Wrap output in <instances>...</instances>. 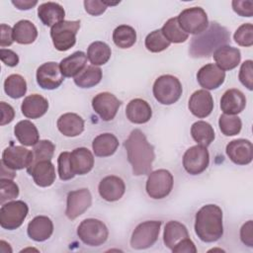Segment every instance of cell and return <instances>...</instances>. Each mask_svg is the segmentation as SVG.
<instances>
[{
	"mask_svg": "<svg viewBox=\"0 0 253 253\" xmlns=\"http://www.w3.org/2000/svg\"><path fill=\"white\" fill-rule=\"evenodd\" d=\"M127 160L132 168L134 176L147 175L151 172L155 159L154 147L150 144L145 134L138 128L133 129L125 141Z\"/></svg>",
	"mask_w": 253,
	"mask_h": 253,
	"instance_id": "1",
	"label": "cell"
},
{
	"mask_svg": "<svg viewBox=\"0 0 253 253\" xmlns=\"http://www.w3.org/2000/svg\"><path fill=\"white\" fill-rule=\"evenodd\" d=\"M195 232L204 242L217 241L223 234L222 211L216 205L202 207L195 216Z\"/></svg>",
	"mask_w": 253,
	"mask_h": 253,
	"instance_id": "2",
	"label": "cell"
},
{
	"mask_svg": "<svg viewBox=\"0 0 253 253\" xmlns=\"http://www.w3.org/2000/svg\"><path fill=\"white\" fill-rule=\"evenodd\" d=\"M228 41L227 29L216 22H211L205 32L192 38L189 52L193 57H208Z\"/></svg>",
	"mask_w": 253,
	"mask_h": 253,
	"instance_id": "3",
	"label": "cell"
},
{
	"mask_svg": "<svg viewBox=\"0 0 253 253\" xmlns=\"http://www.w3.org/2000/svg\"><path fill=\"white\" fill-rule=\"evenodd\" d=\"M153 96L162 105H172L176 103L183 92L182 84L173 75L165 74L159 76L153 84Z\"/></svg>",
	"mask_w": 253,
	"mask_h": 253,
	"instance_id": "4",
	"label": "cell"
},
{
	"mask_svg": "<svg viewBox=\"0 0 253 253\" xmlns=\"http://www.w3.org/2000/svg\"><path fill=\"white\" fill-rule=\"evenodd\" d=\"M79 239L88 246H100L106 242L109 230L106 224L96 218H86L77 227Z\"/></svg>",
	"mask_w": 253,
	"mask_h": 253,
	"instance_id": "5",
	"label": "cell"
},
{
	"mask_svg": "<svg viewBox=\"0 0 253 253\" xmlns=\"http://www.w3.org/2000/svg\"><path fill=\"white\" fill-rule=\"evenodd\" d=\"M80 28V21H62L50 29V37L54 47L59 51H66L76 42V34Z\"/></svg>",
	"mask_w": 253,
	"mask_h": 253,
	"instance_id": "6",
	"label": "cell"
},
{
	"mask_svg": "<svg viewBox=\"0 0 253 253\" xmlns=\"http://www.w3.org/2000/svg\"><path fill=\"white\" fill-rule=\"evenodd\" d=\"M174 185L173 175L166 169H158L149 173L145 190L147 195L155 200L166 198L172 191Z\"/></svg>",
	"mask_w": 253,
	"mask_h": 253,
	"instance_id": "7",
	"label": "cell"
},
{
	"mask_svg": "<svg viewBox=\"0 0 253 253\" xmlns=\"http://www.w3.org/2000/svg\"><path fill=\"white\" fill-rule=\"evenodd\" d=\"M161 224L160 220H146L139 223L130 237L131 248L142 250L154 245L158 239Z\"/></svg>",
	"mask_w": 253,
	"mask_h": 253,
	"instance_id": "8",
	"label": "cell"
},
{
	"mask_svg": "<svg viewBox=\"0 0 253 253\" xmlns=\"http://www.w3.org/2000/svg\"><path fill=\"white\" fill-rule=\"evenodd\" d=\"M29 212L28 205L23 201H12L1 205L0 225L7 230L20 227Z\"/></svg>",
	"mask_w": 253,
	"mask_h": 253,
	"instance_id": "9",
	"label": "cell"
},
{
	"mask_svg": "<svg viewBox=\"0 0 253 253\" xmlns=\"http://www.w3.org/2000/svg\"><path fill=\"white\" fill-rule=\"evenodd\" d=\"M181 29L192 35H200L209 27L207 13L201 7H192L183 10L177 17Z\"/></svg>",
	"mask_w": 253,
	"mask_h": 253,
	"instance_id": "10",
	"label": "cell"
},
{
	"mask_svg": "<svg viewBox=\"0 0 253 253\" xmlns=\"http://www.w3.org/2000/svg\"><path fill=\"white\" fill-rule=\"evenodd\" d=\"M210 154L207 147L194 145L188 148L183 155L184 169L191 175L203 173L209 166Z\"/></svg>",
	"mask_w": 253,
	"mask_h": 253,
	"instance_id": "11",
	"label": "cell"
},
{
	"mask_svg": "<svg viewBox=\"0 0 253 253\" xmlns=\"http://www.w3.org/2000/svg\"><path fill=\"white\" fill-rule=\"evenodd\" d=\"M1 162L12 170L28 169L34 162L33 151L23 147L11 144L6 147L2 153Z\"/></svg>",
	"mask_w": 253,
	"mask_h": 253,
	"instance_id": "12",
	"label": "cell"
},
{
	"mask_svg": "<svg viewBox=\"0 0 253 253\" xmlns=\"http://www.w3.org/2000/svg\"><path fill=\"white\" fill-rule=\"evenodd\" d=\"M92 205V196L88 189L82 188L67 194L65 215L73 220L83 214Z\"/></svg>",
	"mask_w": 253,
	"mask_h": 253,
	"instance_id": "13",
	"label": "cell"
},
{
	"mask_svg": "<svg viewBox=\"0 0 253 253\" xmlns=\"http://www.w3.org/2000/svg\"><path fill=\"white\" fill-rule=\"evenodd\" d=\"M122 102L112 93L102 92L92 99V108L105 122L112 121L121 107Z\"/></svg>",
	"mask_w": 253,
	"mask_h": 253,
	"instance_id": "14",
	"label": "cell"
},
{
	"mask_svg": "<svg viewBox=\"0 0 253 253\" xmlns=\"http://www.w3.org/2000/svg\"><path fill=\"white\" fill-rule=\"evenodd\" d=\"M37 83L45 90H53L58 88L64 80L59 64L54 61H48L42 64L37 69Z\"/></svg>",
	"mask_w": 253,
	"mask_h": 253,
	"instance_id": "15",
	"label": "cell"
},
{
	"mask_svg": "<svg viewBox=\"0 0 253 253\" xmlns=\"http://www.w3.org/2000/svg\"><path fill=\"white\" fill-rule=\"evenodd\" d=\"M225 151L228 158L237 165H247L253 158V146L248 139L238 138L229 141Z\"/></svg>",
	"mask_w": 253,
	"mask_h": 253,
	"instance_id": "16",
	"label": "cell"
},
{
	"mask_svg": "<svg viewBox=\"0 0 253 253\" xmlns=\"http://www.w3.org/2000/svg\"><path fill=\"white\" fill-rule=\"evenodd\" d=\"M225 79V72L213 63L202 66L197 73V80L205 90H214L222 85Z\"/></svg>",
	"mask_w": 253,
	"mask_h": 253,
	"instance_id": "17",
	"label": "cell"
},
{
	"mask_svg": "<svg viewBox=\"0 0 253 253\" xmlns=\"http://www.w3.org/2000/svg\"><path fill=\"white\" fill-rule=\"evenodd\" d=\"M188 108L197 118L203 119L211 115L213 110V99L211 93L205 89L195 91L190 99Z\"/></svg>",
	"mask_w": 253,
	"mask_h": 253,
	"instance_id": "18",
	"label": "cell"
},
{
	"mask_svg": "<svg viewBox=\"0 0 253 253\" xmlns=\"http://www.w3.org/2000/svg\"><path fill=\"white\" fill-rule=\"evenodd\" d=\"M27 171L33 177L36 185L43 188L51 186L56 178L55 168L50 160H42L34 163Z\"/></svg>",
	"mask_w": 253,
	"mask_h": 253,
	"instance_id": "19",
	"label": "cell"
},
{
	"mask_svg": "<svg viewBox=\"0 0 253 253\" xmlns=\"http://www.w3.org/2000/svg\"><path fill=\"white\" fill-rule=\"evenodd\" d=\"M98 191L105 201L116 202L124 196L126 185L122 178L115 175H109L100 181Z\"/></svg>",
	"mask_w": 253,
	"mask_h": 253,
	"instance_id": "20",
	"label": "cell"
},
{
	"mask_svg": "<svg viewBox=\"0 0 253 253\" xmlns=\"http://www.w3.org/2000/svg\"><path fill=\"white\" fill-rule=\"evenodd\" d=\"M215 65L223 71L232 70L240 63L241 53L236 47L224 44L219 46L212 53Z\"/></svg>",
	"mask_w": 253,
	"mask_h": 253,
	"instance_id": "21",
	"label": "cell"
},
{
	"mask_svg": "<svg viewBox=\"0 0 253 253\" xmlns=\"http://www.w3.org/2000/svg\"><path fill=\"white\" fill-rule=\"evenodd\" d=\"M53 232V223L51 219L45 215H38L34 217L28 224L27 233L29 237L37 242L47 240Z\"/></svg>",
	"mask_w": 253,
	"mask_h": 253,
	"instance_id": "22",
	"label": "cell"
},
{
	"mask_svg": "<svg viewBox=\"0 0 253 253\" xmlns=\"http://www.w3.org/2000/svg\"><path fill=\"white\" fill-rule=\"evenodd\" d=\"M70 166L75 175H85L94 166V156L86 147H78L70 152Z\"/></svg>",
	"mask_w": 253,
	"mask_h": 253,
	"instance_id": "23",
	"label": "cell"
},
{
	"mask_svg": "<svg viewBox=\"0 0 253 253\" xmlns=\"http://www.w3.org/2000/svg\"><path fill=\"white\" fill-rule=\"evenodd\" d=\"M246 106L245 95L238 89L226 90L220 99V109L226 115L235 116L241 113Z\"/></svg>",
	"mask_w": 253,
	"mask_h": 253,
	"instance_id": "24",
	"label": "cell"
},
{
	"mask_svg": "<svg viewBox=\"0 0 253 253\" xmlns=\"http://www.w3.org/2000/svg\"><path fill=\"white\" fill-rule=\"evenodd\" d=\"M126 116L129 122L141 125L147 123L152 117L150 105L142 99L136 98L128 102L126 108Z\"/></svg>",
	"mask_w": 253,
	"mask_h": 253,
	"instance_id": "25",
	"label": "cell"
},
{
	"mask_svg": "<svg viewBox=\"0 0 253 253\" xmlns=\"http://www.w3.org/2000/svg\"><path fill=\"white\" fill-rule=\"evenodd\" d=\"M47 100L39 94L27 96L21 105L22 114L28 119H39L47 112Z\"/></svg>",
	"mask_w": 253,
	"mask_h": 253,
	"instance_id": "26",
	"label": "cell"
},
{
	"mask_svg": "<svg viewBox=\"0 0 253 253\" xmlns=\"http://www.w3.org/2000/svg\"><path fill=\"white\" fill-rule=\"evenodd\" d=\"M56 126L63 135L74 137L83 132L84 120L75 113H65L58 118Z\"/></svg>",
	"mask_w": 253,
	"mask_h": 253,
	"instance_id": "27",
	"label": "cell"
},
{
	"mask_svg": "<svg viewBox=\"0 0 253 253\" xmlns=\"http://www.w3.org/2000/svg\"><path fill=\"white\" fill-rule=\"evenodd\" d=\"M65 11L63 7L55 2H45L39 6L38 17L44 26L53 27L64 21Z\"/></svg>",
	"mask_w": 253,
	"mask_h": 253,
	"instance_id": "28",
	"label": "cell"
},
{
	"mask_svg": "<svg viewBox=\"0 0 253 253\" xmlns=\"http://www.w3.org/2000/svg\"><path fill=\"white\" fill-rule=\"evenodd\" d=\"M87 59V54L83 51H75L63 58L59 63L62 75L64 77H76L86 68Z\"/></svg>",
	"mask_w": 253,
	"mask_h": 253,
	"instance_id": "29",
	"label": "cell"
},
{
	"mask_svg": "<svg viewBox=\"0 0 253 253\" xmlns=\"http://www.w3.org/2000/svg\"><path fill=\"white\" fill-rule=\"evenodd\" d=\"M189 237L187 227L177 221L170 220L165 224L163 232V242L167 248L172 250L179 242Z\"/></svg>",
	"mask_w": 253,
	"mask_h": 253,
	"instance_id": "30",
	"label": "cell"
},
{
	"mask_svg": "<svg viewBox=\"0 0 253 253\" xmlns=\"http://www.w3.org/2000/svg\"><path fill=\"white\" fill-rule=\"evenodd\" d=\"M119 147V140L113 133L104 132L97 135L92 142L93 152L98 157L113 155Z\"/></svg>",
	"mask_w": 253,
	"mask_h": 253,
	"instance_id": "31",
	"label": "cell"
},
{
	"mask_svg": "<svg viewBox=\"0 0 253 253\" xmlns=\"http://www.w3.org/2000/svg\"><path fill=\"white\" fill-rule=\"evenodd\" d=\"M14 133L18 141L25 146H34L40 140L37 126L29 120H23L16 124Z\"/></svg>",
	"mask_w": 253,
	"mask_h": 253,
	"instance_id": "32",
	"label": "cell"
},
{
	"mask_svg": "<svg viewBox=\"0 0 253 253\" xmlns=\"http://www.w3.org/2000/svg\"><path fill=\"white\" fill-rule=\"evenodd\" d=\"M38 30L29 20H21L13 27V39L20 44H30L36 41Z\"/></svg>",
	"mask_w": 253,
	"mask_h": 253,
	"instance_id": "33",
	"label": "cell"
},
{
	"mask_svg": "<svg viewBox=\"0 0 253 253\" xmlns=\"http://www.w3.org/2000/svg\"><path fill=\"white\" fill-rule=\"evenodd\" d=\"M112 55L111 47L104 42H93L87 49V58L92 65L99 66L107 63Z\"/></svg>",
	"mask_w": 253,
	"mask_h": 253,
	"instance_id": "34",
	"label": "cell"
},
{
	"mask_svg": "<svg viewBox=\"0 0 253 253\" xmlns=\"http://www.w3.org/2000/svg\"><path fill=\"white\" fill-rule=\"evenodd\" d=\"M191 135L199 145L208 147L214 139V130L211 124L198 121L191 126Z\"/></svg>",
	"mask_w": 253,
	"mask_h": 253,
	"instance_id": "35",
	"label": "cell"
},
{
	"mask_svg": "<svg viewBox=\"0 0 253 253\" xmlns=\"http://www.w3.org/2000/svg\"><path fill=\"white\" fill-rule=\"evenodd\" d=\"M113 42L120 48H129L136 42V32L128 25L118 26L113 32Z\"/></svg>",
	"mask_w": 253,
	"mask_h": 253,
	"instance_id": "36",
	"label": "cell"
},
{
	"mask_svg": "<svg viewBox=\"0 0 253 253\" xmlns=\"http://www.w3.org/2000/svg\"><path fill=\"white\" fill-rule=\"evenodd\" d=\"M102 70L95 65L86 66V68L74 77V83L80 88H92L100 83L102 79Z\"/></svg>",
	"mask_w": 253,
	"mask_h": 253,
	"instance_id": "37",
	"label": "cell"
},
{
	"mask_svg": "<svg viewBox=\"0 0 253 253\" xmlns=\"http://www.w3.org/2000/svg\"><path fill=\"white\" fill-rule=\"evenodd\" d=\"M4 91L9 97L19 99L27 92V82L22 75L11 74L4 81Z\"/></svg>",
	"mask_w": 253,
	"mask_h": 253,
	"instance_id": "38",
	"label": "cell"
},
{
	"mask_svg": "<svg viewBox=\"0 0 253 253\" xmlns=\"http://www.w3.org/2000/svg\"><path fill=\"white\" fill-rule=\"evenodd\" d=\"M161 32L163 36L170 42L174 43H181L188 40L189 35L185 33L179 26L177 17L169 19L162 27Z\"/></svg>",
	"mask_w": 253,
	"mask_h": 253,
	"instance_id": "39",
	"label": "cell"
},
{
	"mask_svg": "<svg viewBox=\"0 0 253 253\" xmlns=\"http://www.w3.org/2000/svg\"><path fill=\"white\" fill-rule=\"evenodd\" d=\"M170 42L163 36L161 29L150 32L144 41V44L147 50L150 52H160L169 47Z\"/></svg>",
	"mask_w": 253,
	"mask_h": 253,
	"instance_id": "40",
	"label": "cell"
},
{
	"mask_svg": "<svg viewBox=\"0 0 253 253\" xmlns=\"http://www.w3.org/2000/svg\"><path fill=\"white\" fill-rule=\"evenodd\" d=\"M218 126L224 135L233 136L240 132L242 122L237 116L223 114L218 119Z\"/></svg>",
	"mask_w": 253,
	"mask_h": 253,
	"instance_id": "41",
	"label": "cell"
},
{
	"mask_svg": "<svg viewBox=\"0 0 253 253\" xmlns=\"http://www.w3.org/2000/svg\"><path fill=\"white\" fill-rule=\"evenodd\" d=\"M55 150V145L47 139L40 140L37 144L34 145L33 154H34V163L42 160H51Z\"/></svg>",
	"mask_w": 253,
	"mask_h": 253,
	"instance_id": "42",
	"label": "cell"
},
{
	"mask_svg": "<svg viewBox=\"0 0 253 253\" xmlns=\"http://www.w3.org/2000/svg\"><path fill=\"white\" fill-rule=\"evenodd\" d=\"M19 196V187L11 179L0 178V203L5 204Z\"/></svg>",
	"mask_w": 253,
	"mask_h": 253,
	"instance_id": "43",
	"label": "cell"
},
{
	"mask_svg": "<svg viewBox=\"0 0 253 253\" xmlns=\"http://www.w3.org/2000/svg\"><path fill=\"white\" fill-rule=\"evenodd\" d=\"M233 39L241 46H251L253 44V25L250 23L241 25L235 31Z\"/></svg>",
	"mask_w": 253,
	"mask_h": 253,
	"instance_id": "44",
	"label": "cell"
},
{
	"mask_svg": "<svg viewBox=\"0 0 253 253\" xmlns=\"http://www.w3.org/2000/svg\"><path fill=\"white\" fill-rule=\"evenodd\" d=\"M58 165V176L62 181H68L74 178L75 174L71 170L70 166V152L63 151L57 158Z\"/></svg>",
	"mask_w": 253,
	"mask_h": 253,
	"instance_id": "45",
	"label": "cell"
},
{
	"mask_svg": "<svg viewBox=\"0 0 253 253\" xmlns=\"http://www.w3.org/2000/svg\"><path fill=\"white\" fill-rule=\"evenodd\" d=\"M239 81L244 85L248 90L253 89V61L248 59L245 60L240 67L238 74Z\"/></svg>",
	"mask_w": 253,
	"mask_h": 253,
	"instance_id": "46",
	"label": "cell"
},
{
	"mask_svg": "<svg viewBox=\"0 0 253 253\" xmlns=\"http://www.w3.org/2000/svg\"><path fill=\"white\" fill-rule=\"evenodd\" d=\"M232 8L236 14L242 17H251L253 15V2L234 0L232 1Z\"/></svg>",
	"mask_w": 253,
	"mask_h": 253,
	"instance_id": "47",
	"label": "cell"
},
{
	"mask_svg": "<svg viewBox=\"0 0 253 253\" xmlns=\"http://www.w3.org/2000/svg\"><path fill=\"white\" fill-rule=\"evenodd\" d=\"M83 4L85 11L92 16H99L103 14L108 7L104 1L99 0H85Z\"/></svg>",
	"mask_w": 253,
	"mask_h": 253,
	"instance_id": "48",
	"label": "cell"
},
{
	"mask_svg": "<svg viewBox=\"0 0 253 253\" xmlns=\"http://www.w3.org/2000/svg\"><path fill=\"white\" fill-rule=\"evenodd\" d=\"M240 239L243 244L253 247V222L248 220L240 228Z\"/></svg>",
	"mask_w": 253,
	"mask_h": 253,
	"instance_id": "49",
	"label": "cell"
},
{
	"mask_svg": "<svg viewBox=\"0 0 253 253\" xmlns=\"http://www.w3.org/2000/svg\"><path fill=\"white\" fill-rule=\"evenodd\" d=\"M0 58L5 65L10 66V67H14V66L18 65V63H19L18 54L11 49L1 48L0 49Z\"/></svg>",
	"mask_w": 253,
	"mask_h": 253,
	"instance_id": "50",
	"label": "cell"
},
{
	"mask_svg": "<svg viewBox=\"0 0 253 253\" xmlns=\"http://www.w3.org/2000/svg\"><path fill=\"white\" fill-rule=\"evenodd\" d=\"M0 110H1V126H5L10 124L15 118V111L13 107L6 102H0Z\"/></svg>",
	"mask_w": 253,
	"mask_h": 253,
	"instance_id": "51",
	"label": "cell"
},
{
	"mask_svg": "<svg viewBox=\"0 0 253 253\" xmlns=\"http://www.w3.org/2000/svg\"><path fill=\"white\" fill-rule=\"evenodd\" d=\"M1 36H0V45L3 48L4 46H9L13 43V28L6 24H1L0 26Z\"/></svg>",
	"mask_w": 253,
	"mask_h": 253,
	"instance_id": "52",
	"label": "cell"
},
{
	"mask_svg": "<svg viewBox=\"0 0 253 253\" xmlns=\"http://www.w3.org/2000/svg\"><path fill=\"white\" fill-rule=\"evenodd\" d=\"M172 251L174 253H196L197 248L194 244V242L190 239V237L182 240L179 242L173 249Z\"/></svg>",
	"mask_w": 253,
	"mask_h": 253,
	"instance_id": "53",
	"label": "cell"
},
{
	"mask_svg": "<svg viewBox=\"0 0 253 253\" xmlns=\"http://www.w3.org/2000/svg\"><path fill=\"white\" fill-rule=\"evenodd\" d=\"M12 4L14 6H16V8H18L19 10H29L31 8H33L34 6H36L38 4V1H31V0H16V1H12Z\"/></svg>",
	"mask_w": 253,
	"mask_h": 253,
	"instance_id": "54",
	"label": "cell"
},
{
	"mask_svg": "<svg viewBox=\"0 0 253 253\" xmlns=\"http://www.w3.org/2000/svg\"><path fill=\"white\" fill-rule=\"evenodd\" d=\"M15 177H16V172H15V170H12V169L6 167V166L1 162V175H0V178L13 180Z\"/></svg>",
	"mask_w": 253,
	"mask_h": 253,
	"instance_id": "55",
	"label": "cell"
}]
</instances>
